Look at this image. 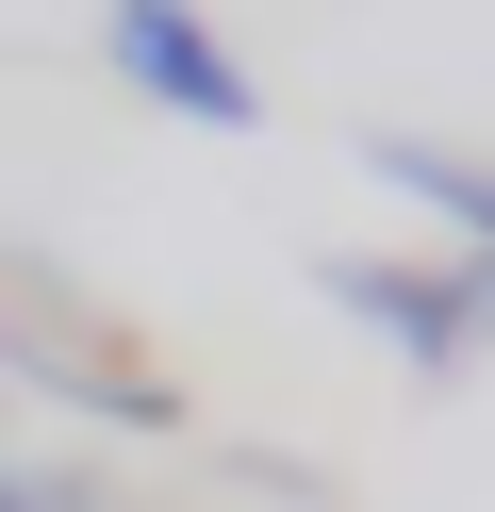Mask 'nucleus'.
<instances>
[{
  "label": "nucleus",
  "instance_id": "1",
  "mask_svg": "<svg viewBox=\"0 0 495 512\" xmlns=\"http://www.w3.org/2000/svg\"><path fill=\"white\" fill-rule=\"evenodd\" d=\"M99 50L132 67V100L198 116V133H248V116H264V83L215 50V17H198V0H116V17H99Z\"/></svg>",
  "mask_w": 495,
  "mask_h": 512
},
{
  "label": "nucleus",
  "instance_id": "2",
  "mask_svg": "<svg viewBox=\"0 0 495 512\" xmlns=\"http://www.w3.org/2000/svg\"><path fill=\"white\" fill-rule=\"evenodd\" d=\"M330 298L396 314V347H413V364H446V347H462V281H396V265H330Z\"/></svg>",
  "mask_w": 495,
  "mask_h": 512
},
{
  "label": "nucleus",
  "instance_id": "3",
  "mask_svg": "<svg viewBox=\"0 0 495 512\" xmlns=\"http://www.w3.org/2000/svg\"><path fill=\"white\" fill-rule=\"evenodd\" d=\"M380 166H396V182H413V199H446V215H462V232H479V248H495V166H446V149H380Z\"/></svg>",
  "mask_w": 495,
  "mask_h": 512
},
{
  "label": "nucleus",
  "instance_id": "4",
  "mask_svg": "<svg viewBox=\"0 0 495 512\" xmlns=\"http://www.w3.org/2000/svg\"><path fill=\"white\" fill-rule=\"evenodd\" d=\"M0 512H33V496H17V479H0Z\"/></svg>",
  "mask_w": 495,
  "mask_h": 512
}]
</instances>
